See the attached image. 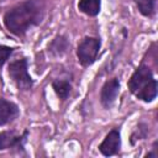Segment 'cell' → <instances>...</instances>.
Listing matches in <instances>:
<instances>
[{
    "label": "cell",
    "mask_w": 158,
    "mask_h": 158,
    "mask_svg": "<svg viewBox=\"0 0 158 158\" xmlns=\"http://www.w3.org/2000/svg\"><path fill=\"white\" fill-rule=\"evenodd\" d=\"M44 9L42 0H26L4 15V25L11 33L23 36L32 26L41 23L44 17Z\"/></svg>",
    "instance_id": "obj_1"
},
{
    "label": "cell",
    "mask_w": 158,
    "mask_h": 158,
    "mask_svg": "<svg viewBox=\"0 0 158 158\" xmlns=\"http://www.w3.org/2000/svg\"><path fill=\"white\" fill-rule=\"evenodd\" d=\"M127 85L130 91L144 102H151L157 96V80L153 78V74L147 65H139L130 78Z\"/></svg>",
    "instance_id": "obj_2"
},
{
    "label": "cell",
    "mask_w": 158,
    "mask_h": 158,
    "mask_svg": "<svg viewBox=\"0 0 158 158\" xmlns=\"http://www.w3.org/2000/svg\"><path fill=\"white\" fill-rule=\"evenodd\" d=\"M9 75L17 89L30 90L33 85V80L27 72V59H17L9 65Z\"/></svg>",
    "instance_id": "obj_3"
},
{
    "label": "cell",
    "mask_w": 158,
    "mask_h": 158,
    "mask_svg": "<svg viewBox=\"0 0 158 158\" xmlns=\"http://www.w3.org/2000/svg\"><path fill=\"white\" fill-rule=\"evenodd\" d=\"M100 49V40L95 37H85L78 46L77 56L78 60L83 67L91 65Z\"/></svg>",
    "instance_id": "obj_4"
},
{
    "label": "cell",
    "mask_w": 158,
    "mask_h": 158,
    "mask_svg": "<svg viewBox=\"0 0 158 158\" xmlns=\"http://www.w3.org/2000/svg\"><path fill=\"white\" fill-rule=\"evenodd\" d=\"M118 91H120V81L117 78H112L110 80H107L102 88H101V91H100V100H101V104L106 109H110L117 95H118Z\"/></svg>",
    "instance_id": "obj_5"
},
{
    "label": "cell",
    "mask_w": 158,
    "mask_h": 158,
    "mask_svg": "<svg viewBox=\"0 0 158 158\" xmlns=\"http://www.w3.org/2000/svg\"><path fill=\"white\" fill-rule=\"evenodd\" d=\"M28 132L25 131L22 136H17L14 131H2L0 132V151L9 149V148H17L22 149L26 142Z\"/></svg>",
    "instance_id": "obj_6"
},
{
    "label": "cell",
    "mask_w": 158,
    "mask_h": 158,
    "mask_svg": "<svg viewBox=\"0 0 158 158\" xmlns=\"http://www.w3.org/2000/svg\"><path fill=\"white\" fill-rule=\"evenodd\" d=\"M121 147V137H120V132L117 130H112L110 131L106 137L104 138V141L100 143L99 146V151L106 156V157H110V156H114L118 152Z\"/></svg>",
    "instance_id": "obj_7"
},
{
    "label": "cell",
    "mask_w": 158,
    "mask_h": 158,
    "mask_svg": "<svg viewBox=\"0 0 158 158\" xmlns=\"http://www.w3.org/2000/svg\"><path fill=\"white\" fill-rule=\"evenodd\" d=\"M19 115L20 110L15 102L0 98V126L14 121Z\"/></svg>",
    "instance_id": "obj_8"
},
{
    "label": "cell",
    "mask_w": 158,
    "mask_h": 158,
    "mask_svg": "<svg viewBox=\"0 0 158 158\" xmlns=\"http://www.w3.org/2000/svg\"><path fill=\"white\" fill-rule=\"evenodd\" d=\"M69 48V42L63 36H57L49 44H48V53H51L53 57H60L63 56Z\"/></svg>",
    "instance_id": "obj_9"
},
{
    "label": "cell",
    "mask_w": 158,
    "mask_h": 158,
    "mask_svg": "<svg viewBox=\"0 0 158 158\" xmlns=\"http://www.w3.org/2000/svg\"><path fill=\"white\" fill-rule=\"evenodd\" d=\"M100 0H79L78 2V9L88 16H96L100 12Z\"/></svg>",
    "instance_id": "obj_10"
},
{
    "label": "cell",
    "mask_w": 158,
    "mask_h": 158,
    "mask_svg": "<svg viewBox=\"0 0 158 158\" xmlns=\"http://www.w3.org/2000/svg\"><path fill=\"white\" fill-rule=\"evenodd\" d=\"M52 88L53 90L56 91L57 96L62 100H65L68 99L69 94H70V90H72V85L68 80H62V79H58V80H54L52 83Z\"/></svg>",
    "instance_id": "obj_11"
},
{
    "label": "cell",
    "mask_w": 158,
    "mask_h": 158,
    "mask_svg": "<svg viewBox=\"0 0 158 158\" xmlns=\"http://www.w3.org/2000/svg\"><path fill=\"white\" fill-rule=\"evenodd\" d=\"M136 2H137V7L142 15L152 16L154 14V9H156L154 0H136Z\"/></svg>",
    "instance_id": "obj_12"
},
{
    "label": "cell",
    "mask_w": 158,
    "mask_h": 158,
    "mask_svg": "<svg viewBox=\"0 0 158 158\" xmlns=\"http://www.w3.org/2000/svg\"><path fill=\"white\" fill-rule=\"evenodd\" d=\"M12 53V48L7 46H0V67L5 64V62L9 59V57Z\"/></svg>",
    "instance_id": "obj_13"
}]
</instances>
